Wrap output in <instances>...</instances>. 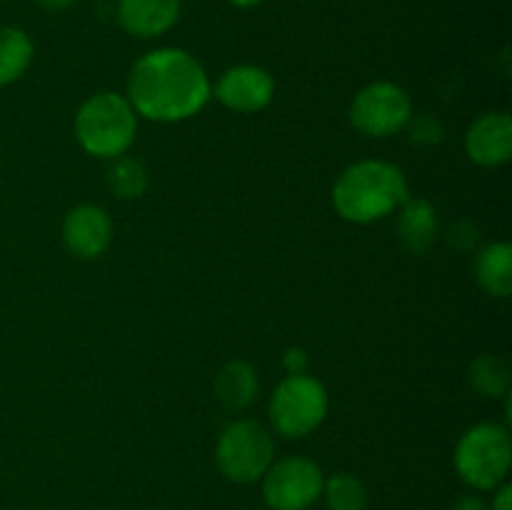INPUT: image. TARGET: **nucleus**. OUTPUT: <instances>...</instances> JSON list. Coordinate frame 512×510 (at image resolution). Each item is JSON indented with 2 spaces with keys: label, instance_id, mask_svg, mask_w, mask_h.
<instances>
[{
  "label": "nucleus",
  "instance_id": "nucleus-12",
  "mask_svg": "<svg viewBox=\"0 0 512 510\" xmlns=\"http://www.w3.org/2000/svg\"><path fill=\"white\" fill-rule=\"evenodd\" d=\"M183 0H120L118 23L135 38H158L180 18Z\"/></svg>",
  "mask_w": 512,
  "mask_h": 510
},
{
  "label": "nucleus",
  "instance_id": "nucleus-11",
  "mask_svg": "<svg viewBox=\"0 0 512 510\" xmlns=\"http://www.w3.org/2000/svg\"><path fill=\"white\" fill-rule=\"evenodd\" d=\"M465 153L483 168H498L512 158V118L485 113L465 133Z\"/></svg>",
  "mask_w": 512,
  "mask_h": 510
},
{
  "label": "nucleus",
  "instance_id": "nucleus-22",
  "mask_svg": "<svg viewBox=\"0 0 512 510\" xmlns=\"http://www.w3.org/2000/svg\"><path fill=\"white\" fill-rule=\"evenodd\" d=\"M308 353L303 348H288L283 355V368L288 375H305L308 373Z\"/></svg>",
  "mask_w": 512,
  "mask_h": 510
},
{
  "label": "nucleus",
  "instance_id": "nucleus-24",
  "mask_svg": "<svg viewBox=\"0 0 512 510\" xmlns=\"http://www.w3.org/2000/svg\"><path fill=\"white\" fill-rule=\"evenodd\" d=\"M450 510H488V505L478 495H463V498L455 500V505Z\"/></svg>",
  "mask_w": 512,
  "mask_h": 510
},
{
  "label": "nucleus",
  "instance_id": "nucleus-25",
  "mask_svg": "<svg viewBox=\"0 0 512 510\" xmlns=\"http://www.w3.org/2000/svg\"><path fill=\"white\" fill-rule=\"evenodd\" d=\"M33 3H38L45 10H65L73 5V0H33Z\"/></svg>",
  "mask_w": 512,
  "mask_h": 510
},
{
  "label": "nucleus",
  "instance_id": "nucleus-14",
  "mask_svg": "<svg viewBox=\"0 0 512 510\" xmlns=\"http://www.w3.org/2000/svg\"><path fill=\"white\" fill-rule=\"evenodd\" d=\"M215 395L228 410H245L260 393L258 373L245 360H230L215 375Z\"/></svg>",
  "mask_w": 512,
  "mask_h": 510
},
{
  "label": "nucleus",
  "instance_id": "nucleus-4",
  "mask_svg": "<svg viewBox=\"0 0 512 510\" xmlns=\"http://www.w3.org/2000/svg\"><path fill=\"white\" fill-rule=\"evenodd\" d=\"M510 463V433L498 423L473 425L465 430L455 448V470L475 490H495L505 483Z\"/></svg>",
  "mask_w": 512,
  "mask_h": 510
},
{
  "label": "nucleus",
  "instance_id": "nucleus-8",
  "mask_svg": "<svg viewBox=\"0 0 512 510\" xmlns=\"http://www.w3.org/2000/svg\"><path fill=\"white\" fill-rule=\"evenodd\" d=\"M323 470L303 455L273 460L263 475V500L270 510H308L323 495Z\"/></svg>",
  "mask_w": 512,
  "mask_h": 510
},
{
  "label": "nucleus",
  "instance_id": "nucleus-19",
  "mask_svg": "<svg viewBox=\"0 0 512 510\" xmlns=\"http://www.w3.org/2000/svg\"><path fill=\"white\" fill-rule=\"evenodd\" d=\"M108 185L120 200H135L148 190V170L130 155H118L108 170Z\"/></svg>",
  "mask_w": 512,
  "mask_h": 510
},
{
  "label": "nucleus",
  "instance_id": "nucleus-13",
  "mask_svg": "<svg viewBox=\"0 0 512 510\" xmlns=\"http://www.w3.org/2000/svg\"><path fill=\"white\" fill-rule=\"evenodd\" d=\"M398 238L408 253H425L438 240V213L425 198H408L400 205Z\"/></svg>",
  "mask_w": 512,
  "mask_h": 510
},
{
  "label": "nucleus",
  "instance_id": "nucleus-15",
  "mask_svg": "<svg viewBox=\"0 0 512 510\" xmlns=\"http://www.w3.org/2000/svg\"><path fill=\"white\" fill-rule=\"evenodd\" d=\"M475 278L485 293L510 298L512 293V248L508 243H490L475 258Z\"/></svg>",
  "mask_w": 512,
  "mask_h": 510
},
{
  "label": "nucleus",
  "instance_id": "nucleus-7",
  "mask_svg": "<svg viewBox=\"0 0 512 510\" xmlns=\"http://www.w3.org/2000/svg\"><path fill=\"white\" fill-rule=\"evenodd\" d=\"M413 118V100L390 80L365 85L350 103V123L368 138H388L400 133Z\"/></svg>",
  "mask_w": 512,
  "mask_h": 510
},
{
  "label": "nucleus",
  "instance_id": "nucleus-5",
  "mask_svg": "<svg viewBox=\"0 0 512 510\" xmlns=\"http://www.w3.org/2000/svg\"><path fill=\"white\" fill-rule=\"evenodd\" d=\"M330 408L325 385L313 375H288L270 398V423L285 438H305L320 428Z\"/></svg>",
  "mask_w": 512,
  "mask_h": 510
},
{
  "label": "nucleus",
  "instance_id": "nucleus-10",
  "mask_svg": "<svg viewBox=\"0 0 512 510\" xmlns=\"http://www.w3.org/2000/svg\"><path fill=\"white\" fill-rule=\"evenodd\" d=\"M63 240L78 258H98L113 240V220L100 205H78L65 215Z\"/></svg>",
  "mask_w": 512,
  "mask_h": 510
},
{
  "label": "nucleus",
  "instance_id": "nucleus-2",
  "mask_svg": "<svg viewBox=\"0 0 512 510\" xmlns=\"http://www.w3.org/2000/svg\"><path fill=\"white\" fill-rule=\"evenodd\" d=\"M410 198L408 180L388 160H360L345 168L333 185V205L350 223L383 220Z\"/></svg>",
  "mask_w": 512,
  "mask_h": 510
},
{
  "label": "nucleus",
  "instance_id": "nucleus-1",
  "mask_svg": "<svg viewBox=\"0 0 512 510\" xmlns=\"http://www.w3.org/2000/svg\"><path fill=\"white\" fill-rule=\"evenodd\" d=\"M210 93L208 73L195 55L180 48H158L135 60L125 98L143 118L180 123L198 115Z\"/></svg>",
  "mask_w": 512,
  "mask_h": 510
},
{
  "label": "nucleus",
  "instance_id": "nucleus-23",
  "mask_svg": "<svg viewBox=\"0 0 512 510\" xmlns=\"http://www.w3.org/2000/svg\"><path fill=\"white\" fill-rule=\"evenodd\" d=\"M493 510H512V485L510 483H500L498 488H495Z\"/></svg>",
  "mask_w": 512,
  "mask_h": 510
},
{
  "label": "nucleus",
  "instance_id": "nucleus-18",
  "mask_svg": "<svg viewBox=\"0 0 512 510\" xmlns=\"http://www.w3.org/2000/svg\"><path fill=\"white\" fill-rule=\"evenodd\" d=\"M328 510H368V488L360 478L350 473H335L323 483V495Z\"/></svg>",
  "mask_w": 512,
  "mask_h": 510
},
{
  "label": "nucleus",
  "instance_id": "nucleus-9",
  "mask_svg": "<svg viewBox=\"0 0 512 510\" xmlns=\"http://www.w3.org/2000/svg\"><path fill=\"white\" fill-rule=\"evenodd\" d=\"M275 95V80L260 65H235L215 83V98L235 113H258Z\"/></svg>",
  "mask_w": 512,
  "mask_h": 510
},
{
  "label": "nucleus",
  "instance_id": "nucleus-26",
  "mask_svg": "<svg viewBox=\"0 0 512 510\" xmlns=\"http://www.w3.org/2000/svg\"><path fill=\"white\" fill-rule=\"evenodd\" d=\"M230 5H235V8L240 10H248V8H255V5H260L263 0H228Z\"/></svg>",
  "mask_w": 512,
  "mask_h": 510
},
{
  "label": "nucleus",
  "instance_id": "nucleus-21",
  "mask_svg": "<svg viewBox=\"0 0 512 510\" xmlns=\"http://www.w3.org/2000/svg\"><path fill=\"white\" fill-rule=\"evenodd\" d=\"M480 240V230L473 220H455L448 230V243L458 250H473Z\"/></svg>",
  "mask_w": 512,
  "mask_h": 510
},
{
  "label": "nucleus",
  "instance_id": "nucleus-6",
  "mask_svg": "<svg viewBox=\"0 0 512 510\" xmlns=\"http://www.w3.org/2000/svg\"><path fill=\"white\" fill-rule=\"evenodd\" d=\"M275 460V443L268 430L255 420H233L220 433L215 445V463L233 483L263 480Z\"/></svg>",
  "mask_w": 512,
  "mask_h": 510
},
{
  "label": "nucleus",
  "instance_id": "nucleus-20",
  "mask_svg": "<svg viewBox=\"0 0 512 510\" xmlns=\"http://www.w3.org/2000/svg\"><path fill=\"white\" fill-rule=\"evenodd\" d=\"M408 133H410V140L418 145H425V148H430V145H438L440 140H443L445 130H443V123H440L438 118H433V115L423 113V115H413V118L408 120Z\"/></svg>",
  "mask_w": 512,
  "mask_h": 510
},
{
  "label": "nucleus",
  "instance_id": "nucleus-3",
  "mask_svg": "<svg viewBox=\"0 0 512 510\" xmlns=\"http://www.w3.org/2000/svg\"><path fill=\"white\" fill-rule=\"evenodd\" d=\"M138 133V113L120 93L90 95L75 115V138L95 158H118L128 153Z\"/></svg>",
  "mask_w": 512,
  "mask_h": 510
},
{
  "label": "nucleus",
  "instance_id": "nucleus-16",
  "mask_svg": "<svg viewBox=\"0 0 512 510\" xmlns=\"http://www.w3.org/2000/svg\"><path fill=\"white\" fill-rule=\"evenodd\" d=\"M35 45L25 30L5 25L0 28V88L23 78L33 63Z\"/></svg>",
  "mask_w": 512,
  "mask_h": 510
},
{
  "label": "nucleus",
  "instance_id": "nucleus-17",
  "mask_svg": "<svg viewBox=\"0 0 512 510\" xmlns=\"http://www.w3.org/2000/svg\"><path fill=\"white\" fill-rule=\"evenodd\" d=\"M468 383L483 398H503L510 393V365L500 355H478L468 365Z\"/></svg>",
  "mask_w": 512,
  "mask_h": 510
}]
</instances>
